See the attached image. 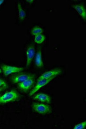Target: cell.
I'll list each match as a JSON object with an SVG mask.
<instances>
[{"label":"cell","instance_id":"1","mask_svg":"<svg viewBox=\"0 0 86 129\" xmlns=\"http://www.w3.org/2000/svg\"><path fill=\"white\" fill-rule=\"evenodd\" d=\"M19 94L15 90H12L0 96V104H4L19 100Z\"/></svg>","mask_w":86,"mask_h":129},{"label":"cell","instance_id":"2","mask_svg":"<svg viewBox=\"0 0 86 129\" xmlns=\"http://www.w3.org/2000/svg\"><path fill=\"white\" fill-rule=\"evenodd\" d=\"M31 107L34 112L40 114H48L52 112L51 107L48 104L34 102L33 103Z\"/></svg>","mask_w":86,"mask_h":129},{"label":"cell","instance_id":"3","mask_svg":"<svg viewBox=\"0 0 86 129\" xmlns=\"http://www.w3.org/2000/svg\"><path fill=\"white\" fill-rule=\"evenodd\" d=\"M1 68H2V72H4V74L5 76H8L12 74L20 72L23 70V68L6 65V64H2Z\"/></svg>","mask_w":86,"mask_h":129},{"label":"cell","instance_id":"4","mask_svg":"<svg viewBox=\"0 0 86 129\" xmlns=\"http://www.w3.org/2000/svg\"><path fill=\"white\" fill-rule=\"evenodd\" d=\"M54 78H44V79H38L37 80V82L35 84L33 89L31 90L30 92H29V96H32L33 94L37 92V90H39V89L43 88L44 86H46L48 84V83H50L52 80L54 79Z\"/></svg>","mask_w":86,"mask_h":129},{"label":"cell","instance_id":"5","mask_svg":"<svg viewBox=\"0 0 86 129\" xmlns=\"http://www.w3.org/2000/svg\"><path fill=\"white\" fill-rule=\"evenodd\" d=\"M35 83V77L31 78L25 81H23L21 82L18 84V88L20 90L23 91L24 92H27V91L31 88L33 84Z\"/></svg>","mask_w":86,"mask_h":129},{"label":"cell","instance_id":"6","mask_svg":"<svg viewBox=\"0 0 86 129\" xmlns=\"http://www.w3.org/2000/svg\"><path fill=\"white\" fill-rule=\"evenodd\" d=\"M25 54H26V66L28 67L29 64H31V62H32V60L35 57V50L34 46L33 44L29 45L26 48V51H25Z\"/></svg>","mask_w":86,"mask_h":129},{"label":"cell","instance_id":"7","mask_svg":"<svg viewBox=\"0 0 86 129\" xmlns=\"http://www.w3.org/2000/svg\"><path fill=\"white\" fill-rule=\"evenodd\" d=\"M62 72V70L60 68H55L51 70L50 71L46 72L39 77L38 79H44V78H56L57 76L60 75Z\"/></svg>","mask_w":86,"mask_h":129},{"label":"cell","instance_id":"8","mask_svg":"<svg viewBox=\"0 0 86 129\" xmlns=\"http://www.w3.org/2000/svg\"><path fill=\"white\" fill-rule=\"evenodd\" d=\"M33 77H35V75L32 74H19L12 76V82L13 83H20Z\"/></svg>","mask_w":86,"mask_h":129},{"label":"cell","instance_id":"9","mask_svg":"<svg viewBox=\"0 0 86 129\" xmlns=\"http://www.w3.org/2000/svg\"><path fill=\"white\" fill-rule=\"evenodd\" d=\"M72 8L76 10L77 13L81 16L83 20H86V9L83 4H73Z\"/></svg>","mask_w":86,"mask_h":129},{"label":"cell","instance_id":"10","mask_svg":"<svg viewBox=\"0 0 86 129\" xmlns=\"http://www.w3.org/2000/svg\"><path fill=\"white\" fill-rule=\"evenodd\" d=\"M33 99L37 101H40V102H46L48 104H50L52 102V99L51 97L49 95L44 94V93H39V94H37L34 97Z\"/></svg>","mask_w":86,"mask_h":129},{"label":"cell","instance_id":"11","mask_svg":"<svg viewBox=\"0 0 86 129\" xmlns=\"http://www.w3.org/2000/svg\"><path fill=\"white\" fill-rule=\"evenodd\" d=\"M35 66L39 68H41L44 67V62H43L42 57H41V48H39V50L35 55Z\"/></svg>","mask_w":86,"mask_h":129},{"label":"cell","instance_id":"12","mask_svg":"<svg viewBox=\"0 0 86 129\" xmlns=\"http://www.w3.org/2000/svg\"><path fill=\"white\" fill-rule=\"evenodd\" d=\"M17 9L19 12V21H23L26 18V13L25 10L21 7V4L18 2L17 3Z\"/></svg>","mask_w":86,"mask_h":129},{"label":"cell","instance_id":"13","mask_svg":"<svg viewBox=\"0 0 86 129\" xmlns=\"http://www.w3.org/2000/svg\"><path fill=\"white\" fill-rule=\"evenodd\" d=\"M43 32H44V29L39 26H34L31 30V34H32L33 36H35L37 35L42 34Z\"/></svg>","mask_w":86,"mask_h":129},{"label":"cell","instance_id":"14","mask_svg":"<svg viewBox=\"0 0 86 129\" xmlns=\"http://www.w3.org/2000/svg\"><path fill=\"white\" fill-rule=\"evenodd\" d=\"M46 40V36L45 35H44L43 34H40L37 35L35 36L34 38V42L37 44H42L44 41Z\"/></svg>","mask_w":86,"mask_h":129},{"label":"cell","instance_id":"15","mask_svg":"<svg viewBox=\"0 0 86 129\" xmlns=\"http://www.w3.org/2000/svg\"><path fill=\"white\" fill-rule=\"evenodd\" d=\"M86 126V122L85 121H83V122H81V123H79L77 124L73 128H75V129H81V128H84Z\"/></svg>","mask_w":86,"mask_h":129},{"label":"cell","instance_id":"16","mask_svg":"<svg viewBox=\"0 0 86 129\" xmlns=\"http://www.w3.org/2000/svg\"><path fill=\"white\" fill-rule=\"evenodd\" d=\"M4 86H8V84H7V82L4 79L0 78V87Z\"/></svg>","mask_w":86,"mask_h":129},{"label":"cell","instance_id":"17","mask_svg":"<svg viewBox=\"0 0 86 129\" xmlns=\"http://www.w3.org/2000/svg\"><path fill=\"white\" fill-rule=\"evenodd\" d=\"M6 88H8V86H4V87H0V92L4 91V90H6Z\"/></svg>","mask_w":86,"mask_h":129},{"label":"cell","instance_id":"18","mask_svg":"<svg viewBox=\"0 0 86 129\" xmlns=\"http://www.w3.org/2000/svg\"><path fill=\"white\" fill-rule=\"evenodd\" d=\"M4 3V0H0V7L2 6V5Z\"/></svg>","mask_w":86,"mask_h":129},{"label":"cell","instance_id":"19","mask_svg":"<svg viewBox=\"0 0 86 129\" xmlns=\"http://www.w3.org/2000/svg\"><path fill=\"white\" fill-rule=\"evenodd\" d=\"M26 2H28V3H29V4H32L33 2V1H31V0H27Z\"/></svg>","mask_w":86,"mask_h":129},{"label":"cell","instance_id":"20","mask_svg":"<svg viewBox=\"0 0 86 129\" xmlns=\"http://www.w3.org/2000/svg\"><path fill=\"white\" fill-rule=\"evenodd\" d=\"M2 72V68H0V73H1V72Z\"/></svg>","mask_w":86,"mask_h":129}]
</instances>
